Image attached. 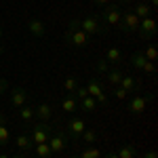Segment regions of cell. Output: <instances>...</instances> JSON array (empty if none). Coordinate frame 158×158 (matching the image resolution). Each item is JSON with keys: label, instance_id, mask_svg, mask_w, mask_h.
<instances>
[{"label": "cell", "instance_id": "7a4b0ae2", "mask_svg": "<svg viewBox=\"0 0 158 158\" xmlns=\"http://www.w3.org/2000/svg\"><path fill=\"white\" fill-rule=\"evenodd\" d=\"M120 15H122V9L118 4H114V2H110L103 6V11L99 13V21H103L106 27H116L118 21H120Z\"/></svg>", "mask_w": 158, "mask_h": 158}, {"label": "cell", "instance_id": "7c38bea8", "mask_svg": "<svg viewBox=\"0 0 158 158\" xmlns=\"http://www.w3.org/2000/svg\"><path fill=\"white\" fill-rule=\"evenodd\" d=\"M27 99H30V95H27V91H25L23 86H15V89H11V106L13 108H21V106H25L27 103Z\"/></svg>", "mask_w": 158, "mask_h": 158}, {"label": "cell", "instance_id": "4dcf8cb0", "mask_svg": "<svg viewBox=\"0 0 158 158\" xmlns=\"http://www.w3.org/2000/svg\"><path fill=\"white\" fill-rule=\"evenodd\" d=\"M112 97H116V99H127V97H129V93H127L122 86H114V91H112Z\"/></svg>", "mask_w": 158, "mask_h": 158}, {"label": "cell", "instance_id": "44dd1931", "mask_svg": "<svg viewBox=\"0 0 158 158\" xmlns=\"http://www.w3.org/2000/svg\"><path fill=\"white\" fill-rule=\"evenodd\" d=\"M116 154H118V158H135V156H137V150H135L133 143H127V146L118 148Z\"/></svg>", "mask_w": 158, "mask_h": 158}, {"label": "cell", "instance_id": "e575fe53", "mask_svg": "<svg viewBox=\"0 0 158 158\" xmlns=\"http://www.w3.org/2000/svg\"><path fill=\"white\" fill-rule=\"evenodd\" d=\"M141 158H158V152L156 150H148V152H143V156Z\"/></svg>", "mask_w": 158, "mask_h": 158}, {"label": "cell", "instance_id": "7bdbcfd3", "mask_svg": "<svg viewBox=\"0 0 158 158\" xmlns=\"http://www.w3.org/2000/svg\"><path fill=\"white\" fill-rule=\"evenodd\" d=\"M34 158H40V156H34Z\"/></svg>", "mask_w": 158, "mask_h": 158}, {"label": "cell", "instance_id": "d590c367", "mask_svg": "<svg viewBox=\"0 0 158 158\" xmlns=\"http://www.w3.org/2000/svg\"><path fill=\"white\" fill-rule=\"evenodd\" d=\"M110 2H112V0H93V4H97V6H106Z\"/></svg>", "mask_w": 158, "mask_h": 158}, {"label": "cell", "instance_id": "4fadbf2b", "mask_svg": "<svg viewBox=\"0 0 158 158\" xmlns=\"http://www.w3.org/2000/svg\"><path fill=\"white\" fill-rule=\"evenodd\" d=\"M27 32L34 38H44V34H47V23H44L42 19L34 17V19L27 21Z\"/></svg>", "mask_w": 158, "mask_h": 158}, {"label": "cell", "instance_id": "d4e9b609", "mask_svg": "<svg viewBox=\"0 0 158 158\" xmlns=\"http://www.w3.org/2000/svg\"><path fill=\"white\" fill-rule=\"evenodd\" d=\"M19 118H21L25 124H30V122L34 120V108H30L27 103L21 106V108H19Z\"/></svg>", "mask_w": 158, "mask_h": 158}, {"label": "cell", "instance_id": "4316f807", "mask_svg": "<svg viewBox=\"0 0 158 158\" xmlns=\"http://www.w3.org/2000/svg\"><path fill=\"white\" fill-rule=\"evenodd\" d=\"M78 86L80 85H78V78H76V76H68V78L63 80V89L68 91V95H74Z\"/></svg>", "mask_w": 158, "mask_h": 158}, {"label": "cell", "instance_id": "9a60e30c", "mask_svg": "<svg viewBox=\"0 0 158 158\" xmlns=\"http://www.w3.org/2000/svg\"><path fill=\"white\" fill-rule=\"evenodd\" d=\"M15 146H17V150H19V152H30V150L34 148V143H32L30 135L19 133V135H17V139H15Z\"/></svg>", "mask_w": 158, "mask_h": 158}, {"label": "cell", "instance_id": "836d02e7", "mask_svg": "<svg viewBox=\"0 0 158 158\" xmlns=\"http://www.w3.org/2000/svg\"><path fill=\"white\" fill-rule=\"evenodd\" d=\"M95 101H97L99 106H106V103H108V95H106V93H101V95L95 97Z\"/></svg>", "mask_w": 158, "mask_h": 158}, {"label": "cell", "instance_id": "1f68e13d", "mask_svg": "<svg viewBox=\"0 0 158 158\" xmlns=\"http://www.w3.org/2000/svg\"><path fill=\"white\" fill-rule=\"evenodd\" d=\"M74 97L78 99V101H80L82 97H89V93H86V86H78V89H76V93H74Z\"/></svg>", "mask_w": 158, "mask_h": 158}, {"label": "cell", "instance_id": "6da1fadb", "mask_svg": "<svg viewBox=\"0 0 158 158\" xmlns=\"http://www.w3.org/2000/svg\"><path fill=\"white\" fill-rule=\"evenodd\" d=\"M78 27L86 36H103L108 32V27L101 23L99 17H95V15H85L82 19H78Z\"/></svg>", "mask_w": 158, "mask_h": 158}, {"label": "cell", "instance_id": "e0dca14e", "mask_svg": "<svg viewBox=\"0 0 158 158\" xmlns=\"http://www.w3.org/2000/svg\"><path fill=\"white\" fill-rule=\"evenodd\" d=\"M131 11L139 17V19H146V17H150L152 15V9L146 4V0H141V2H135L133 6H131Z\"/></svg>", "mask_w": 158, "mask_h": 158}, {"label": "cell", "instance_id": "d6986e66", "mask_svg": "<svg viewBox=\"0 0 158 158\" xmlns=\"http://www.w3.org/2000/svg\"><path fill=\"white\" fill-rule=\"evenodd\" d=\"M86 93H89V97H97V95H101V93H103L101 80H97V78L89 80V82H86Z\"/></svg>", "mask_w": 158, "mask_h": 158}, {"label": "cell", "instance_id": "ba28073f", "mask_svg": "<svg viewBox=\"0 0 158 158\" xmlns=\"http://www.w3.org/2000/svg\"><path fill=\"white\" fill-rule=\"evenodd\" d=\"M47 143H49L53 154H61L68 148V135H65V131H53Z\"/></svg>", "mask_w": 158, "mask_h": 158}, {"label": "cell", "instance_id": "5b68a950", "mask_svg": "<svg viewBox=\"0 0 158 158\" xmlns=\"http://www.w3.org/2000/svg\"><path fill=\"white\" fill-rule=\"evenodd\" d=\"M63 40H65V44H70L74 49H85L89 44V40H91V36H86L82 30H68Z\"/></svg>", "mask_w": 158, "mask_h": 158}, {"label": "cell", "instance_id": "60d3db41", "mask_svg": "<svg viewBox=\"0 0 158 158\" xmlns=\"http://www.w3.org/2000/svg\"><path fill=\"white\" fill-rule=\"evenodd\" d=\"M11 158H27V156H11Z\"/></svg>", "mask_w": 158, "mask_h": 158}, {"label": "cell", "instance_id": "ac0fdd59", "mask_svg": "<svg viewBox=\"0 0 158 158\" xmlns=\"http://www.w3.org/2000/svg\"><path fill=\"white\" fill-rule=\"evenodd\" d=\"M122 74H124V72H122L120 68H110L108 72H106V80H108L112 86H118V85H120Z\"/></svg>", "mask_w": 158, "mask_h": 158}, {"label": "cell", "instance_id": "f1b7e54d", "mask_svg": "<svg viewBox=\"0 0 158 158\" xmlns=\"http://www.w3.org/2000/svg\"><path fill=\"white\" fill-rule=\"evenodd\" d=\"M141 55H143L148 61H152V63H156V59H158V51H156V47H154V44L146 47V49L141 51Z\"/></svg>", "mask_w": 158, "mask_h": 158}, {"label": "cell", "instance_id": "f35d334b", "mask_svg": "<svg viewBox=\"0 0 158 158\" xmlns=\"http://www.w3.org/2000/svg\"><path fill=\"white\" fill-rule=\"evenodd\" d=\"M0 55H4V47L2 44H0Z\"/></svg>", "mask_w": 158, "mask_h": 158}, {"label": "cell", "instance_id": "f546056e", "mask_svg": "<svg viewBox=\"0 0 158 158\" xmlns=\"http://www.w3.org/2000/svg\"><path fill=\"white\" fill-rule=\"evenodd\" d=\"M95 70H97V74H103V76H106V72L110 70V63L106 59H99L97 63H95Z\"/></svg>", "mask_w": 158, "mask_h": 158}, {"label": "cell", "instance_id": "ffe728a7", "mask_svg": "<svg viewBox=\"0 0 158 158\" xmlns=\"http://www.w3.org/2000/svg\"><path fill=\"white\" fill-rule=\"evenodd\" d=\"M78 108L82 112H86V114H93L95 108H97V101H95V97H82L78 101Z\"/></svg>", "mask_w": 158, "mask_h": 158}, {"label": "cell", "instance_id": "9c48e42d", "mask_svg": "<svg viewBox=\"0 0 158 158\" xmlns=\"http://www.w3.org/2000/svg\"><path fill=\"white\" fill-rule=\"evenodd\" d=\"M137 32H139V36L141 40H152V38L156 36V19L150 15L146 19H139V27H137Z\"/></svg>", "mask_w": 158, "mask_h": 158}, {"label": "cell", "instance_id": "603a6c76", "mask_svg": "<svg viewBox=\"0 0 158 158\" xmlns=\"http://www.w3.org/2000/svg\"><path fill=\"white\" fill-rule=\"evenodd\" d=\"M97 131H95V129H85V133L80 135V139H82V143H85V146H93V143H95V141H97Z\"/></svg>", "mask_w": 158, "mask_h": 158}, {"label": "cell", "instance_id": "83f0119b", "mask_svg": "<svg viewBox=\"0 0 158 158\" xmlns=\"http://www.w3.org/2000/svg\"><path fill=\"white\" fill-rule=\"evenodd\" d=\"M70 158H101V152H99L97 148H85L80 154H74Z\"/></svg>", "mask_w": 158, "mask_h": 158}, {"label": "cell", "instance_id": "cb8c5ba5", "mask_svg": "<svg viewBox=\"0 0 158 158\" xmlns=\"http://www.w3.org/2000/svg\"><path fill=\"white\" fill-rule=\"evenodd\" d=\"M9 143H11V131L6 124H0V150L9 148Z\"/></svg>", "mask_w": 158, "mask_h": 158}, {"label": "cell", "instance_id": "8992f818", "mask_svg": "<svg viewBox=\"0 0 158 158\" xmlns=\"http://www.w3.org/2000/svg\"><path fill=\"white\" fill-rule=\"evenodd\" d=\"M154 99L152 93H146V95H139V93H135V97H131L129 101V114H133V116H139V114H143V110L146 106Z\"/></svg>", "mask_w": 158, "mask_h": 158}, {"label": "cell", "instance_id": "ab89813d", "mask_svg": "<svg viewBox=\"0 0 158 158\" xmlns=\"http://www.w3.org/2000/svg\"><path fill=\"white\" fill-rule=\"evenodd\" d=\"M148 2H152V4H154V6H156V4H158V0H148Z\"/></svg>", "mask_w": 158, "mask_h": 158}, {"label": "cell", "instance_id": "5bb4252c", "mask_svg": "<svg viewBox=\"0 0 158 158\" xmlns=\"http://www.w3.org/2000/svg\"><path fill=\"white\" fill-rule=\"evenodd\" d=\"M51 114H53L51 103H40V106L34 108V118H38L40 122H49L51 120Z\"/></svg>", "mask_w": 158, "mask_h": 158}, {"label": "cell", "instance_id": "d6a6232c", "mask_svg": "<svg viewBox=\"0 0 158 158\" xmlns=\"http://www.w3.org/2000/svg\"><path fill=\"white\" fill-rule=\"evenodd\" d=\"M9 91V80L6 78H0V95H4Z\"/></svg>", "mask_w": 158, "mask_h": 158}, {"label": "cell", "instance_id": "b9f144b4", "mask_svg": "<svg viewBox=\"0 0 158 158\" xmlns=\"http://www.w3.org/2000/svg\"><path fill=\"white\" fill-rule=\"evenodd\" d=\"M0 38H2V27H0Z\"/></svg>", "mask_w": 158, "mask_h": 158}, {"label": "cell", "instance_id": "8d00e7d4", "mask_svg": "<svg viewBox=\"0 0 158 158\" xmlns=\"http://www.w3.org/2000/svg\"><path fill=\"white\" fill-rule=\"evenodd\" d=\"M101 158H118V154L116 152H110V154H106V156H101Z\"/></svg>", "mask_w": 158, "mask_h": 158}, {"label": "cell", "instance_id": "277c9868", "mask_svg": "<svg viewBox=\"0 0 158 158\" xmlns=\"http://www.w3.org/2000/svg\"><path fill=\"white\" fill-rule=\"evenodd\" d=\"M118 27H120L124 34H133V32H137V27H139V17H137L131 9H127V11H122V15H120Z\"/></svg>", "mask_w": 158, "mask_h": 158}, {"label": "cell", "instance_id": "484cf974", "mask_svg": "<svg viewBox=\"0 0 158 158\" xmlns=\"http://www.w3.org/2000/svg\"><path fill=\"white\" fill-rule=\"evenodd\" d=\"M32 150H34L36 156H40V158H51V156H53V152H51V148H49L47 141H44V143H36Z\"/></svg>", "mask_w": 158, "mask_h": 158}, {"label": "cell", "instance_id": "2e32d148", "mask_svg": "<svg viewBox=\"0 0 158 158\" xmlns=\"http://www.w3.org/2000/svg\"><path fill=\"white\" fill-rule=\"evenodd\" d=\"M61 110L65 114H74L78 110V99L74 97V95H65V97L61 99Z\"/></svg>", "mask_w": 158, "mask_h": 158}, {"label": "cell", "instance_id": "7402d4cb", "mask_svg": "<svg viewBox=\"0 0 158 158\" xmlns=\"http://www.w3.org/2000/svg\"><path fill=\"white\" fill-rule=\"evenodd\" d=\"M106 61H108V63H120L122 61V51L118 49V47L108 49V53H106Z\"/></svg>", "mask_w": 158, "mask_h": 158}, {"label": "cell", "instance_id": "30bf717a", "mask_svg": "<svg viewBox=\"0 0 158 158\" xmlns=\"http://www.w3.org/2000/svg\"><path fill=\"white\" fill-rule=\"evenodd\" d=\"M86 124L82 118H70V120L65 122V135H68V139H80V135L85 133Z\"/></svg>", "mask_w": 158, "mask_h": 158}, {"label": "cell", "instance_id": "74e56055", "mask_svg": "<svg viewBox=\"0 0 158 158\" xmlns=\"http://www.w3.org/2000/svg\"><path fill=\"white\" fill-rule=\"evenodd\" d=\"M0 158H11V156H9L6 152H0Z\"/></svg>", "mask_w": 158, "mask_h": 158}, {"label": "cell", "instance_id": "52a82bcc", "mask_svg": "<svg viewBox=\"0 0 158 158\" xmlns=\"http://www.w3.org/2000/svg\"><path fill=\"white\" fill-rule=\"evenodd\" d=\"M129 63L133 65L135 70H141V72H146V74H156V63L148 61L146 57L141 55V51L133 53V55H131V59H129Z\"/></svg>", "mask_w": 158, "mask_h": 158}, {"label": "cell", "instance_id": "3957f363", "mask_svg": "<svg viewBox=\"0 0 158 158\" xmlns=\"http://www.w3.org/2000/svg\"><path fill=\"white\" fill-rule=\"evenodd\" d=\"M51 133H53V127H51L49 122H40L38 120L34 127H32V133H30V139H32V143L36 146V143H44V141H49Z\"/></svg>", "mask_w": 158, "mask_h": 158}, {"label": "cell", "instance_id": "8fae6325", "mask_svg": "<svg viewBox=\"0 0 158 158\" xmlns=\"http://www.w3.org/2000/svg\"><path fill=\"white\" fill-rule=\"evenodd\" d=\"M129 95H135V93H139L141 91V80L137 78V76H131V74H122V78H120V85Z\"/></svg>", "mask_w": 158, "mask_h": 158}]
</instances>
